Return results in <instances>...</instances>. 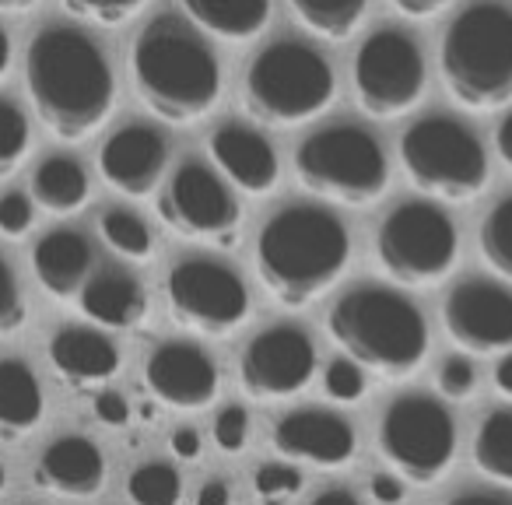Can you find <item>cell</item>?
Returning <instances> with one entry per match:
<instances>
[{
  "mask_svg": "<svg viewBox=\"0 0 512 505\" xmlns=\"http://www.w3.org/2000/svg\"><path fill=\"white\" fill-rule=\"evenodd\" d=\"M435 383L449 400H467L477 390V365L467 355H446L435 372Z\"/></svg>",
  "mask_w": 512,
  "mask_h": 505,
  "instance_id": "d590c367",
  "label": "cell"
},
{
  "mask_svg": "<svg viewBox=\"0 0 512 505\" xmlns=\"http://www.w3.org/2000/svg\"><path fill=\"white\" fill-rule=\"evenodd\" d=\"M92 183L74 155H46L32 172V200L53 214H74L85 207Z\"/></svg>",
  "mask_w": 512,
  "mask_h": 505,
  "instance_id": "484cf974",
  "label": "cell"
},
{
  "mask_svg": "<svg viewBox=\"0 0 512 505\" xmlns=\"http://www.w3.org/2000/svg\"><path fill=\"white\" fill-rule=\"evenodd\" d=\"M29 141L32 130L22 106L11 99H0V176H11L22 165V158L29 155Z\"/></svg>",
  "mask_w": 512,
  "mask_h": 505,
  "instance_id": "1f68e13d",
  "label": "cell"
},
{
  "mask_svg": "<svg viewBox=\"0 0 512 505\" xmlns=\"http://www.w3.org/2000/svg\"><path fill=\"white\" fill-rule=\"evenodd\" d=\"M197 505H232V488L225 481H207L197 491Z\"/></svg>",
  "mask_w": 512,
  "mask_h": 505,
  "instance_id": "f6af8a7d",
  "label": "cell"
},
{
  "mask_svg": "<svg viewBox=\"0 0 512 505\" xmlns=\"http://www.w3.org/2000/svg\"><path fill=\"white\" fill-rule=\"evenodd\" d=\"M127 495L134 498V505H179V498H183V477H179V470L172 463L148 460L130 470Z\"/></svg>",
  "mask_w": 512,
  "mask_h": 505,
  "instance_id": "4dcf8cb0",
  "label": "cell"
},
{
  "mask_svg": "<svg viewBox=\"0 0 512 505\" xmlns=\"http://www.w3.org/2000/svg\"><path fill=\"white\" fill-rule=\"evenodd\" d=\"M32 4H36V0H0V11H11V15H15V11H29Z\"/></svg>",
  "mask_w": 512,
  "mask_h": 505,
  "instance_id": "f907efd6",
  "label": "cell"
},
{
  "mask_svg": "<svg viewBox=\"0 0 512 505\" xmlns=\"http://www.w3.org/2000/svg\"><path fill=\"white\" fill-rule=\"evenodd\" d=\"M25 323V302L11 264L0 257V334H11Z\"/></svg>",
  "mask_w": 512,
  "mask_h": 505,
  "instance_id": "74e56055",
  "label": "cell"
},
{
  "mask_svg": "<svg viewBox=\"0 0 512 505\" xmlns=\"http://www.w3.org/2000/svg\"><path fill=\"white\" fill-rule=\"evenodd\" d=\"M439 71L463 109H502L512 102V8L477 0L449 22Z\"/></svg>",
  "mask_w": 512,
  "mask_h": 505,
  "instance_id": "5b68a950",
  "label": "cell"
},
{
  "mask_svg": "<svg viewBox=\"0 0 512 505\" xmlns=\"http://www.w3.org/2000/svg\"><path fill=\"white\" fill-rule=\"evenodd\" d=\"M99 232H102V239L127 260H148L151 249H155L148 221L130 211V207H109L99 218Z\"/></svg>",
  "mask_w": 512,
  "mask_h": 505,
  "instance_id": "f546056e",
  "label": "cell"
},
{
  "mask_svg": "<svg viewBox=\"0 0 512 505\" xmlns=\"http://www.w3.org/2000/svg\"><path fill=\"white\" fill-rule=\"evenodd\" d=\"M400 162L421 193L467 204L488 186V151L467 123L453 116H421L400 137Z\"/></svg>",
  "mask_w": 512,
  "mask_h": 505,
  "instance_id": "ba28073f",
  "label": "cell"
},
{
  "mask_svg": "<svg viewBox=\"0 0 512 505\" xmlns=\"http://www.w3.org/2000/svg\"><path fill=\"white\" fill-rule=\"evenodd\" d=\"M211 158L228 183L246 193H267L278 183V151L246 123H221L211 134Z\"/></svg>",
  "mask_w": 512,
  "mask_h": 505,
  "instance_id": "d6986e66",
  "label": "cell"
},
{
  "mask_svg": "<svg viewBox=\"0 0 512 505\" xmlns=\"http://www.w3.org/2000/svg\"><path fill=\"white\" fill-rule=\"evenodd\" d=\"M292 11L313 36L348 39L362 25L369 0H292Z\"/></svg>",
  "mask_w": 512,
  "mask_h": 505,
  "instance_id": "83f0119b",
  "label": "cell"
},
{
  "mask_svg": "<svg viewBox=\"0 0 512 505\" xmlns=\"http://www.w3.org/2000/svg\"><path fill=\"white\" fill-rule=\"evenodd\" d=\"M348 260V225L313 200L278 207L256 235V274L285 306L320 299L344 274Z\"/></svg>",
  "mask_w": 512,
  "mask_h": 505,
  "instance_id": "7a4b0ae2",
  "label": "cell"
},
{
  "mask_svg": "<svg viewBox=\"0 0 512 505\" xmlns=\"http://www.w3.org/2000/svg\"><path fill=\"white\" fill-rule=\"evenodd\" d=\"M25 85L39 120L64 141L95 134L116 102V78L102 46L67 25H50L29 43Z\"/></svg>",
  "mask_w": 512,
  "mask_h": 505,
  "instance_id": "6da1fadb",
  "label": "cell"
},
{
  "mask_svg": "<svg viewBox=\"0 0 512 505\" xmlns=\"http://www.w3.org/2000/svg\"><path fill=\"white\" fill-rule=\"evenodd\" d=\"M425 53L407 32L376 29L355 53V99L376 120L411 113L425 95Z\"/></svg>",
  "mask_w": 512,
  "mask_h": 505,
  "instance_id": "8fae6325",
  "label": "cell"
},
{
  "mask_svg": "<svg viewBox=\"0 0 512 505\" xmlns=\"http://www.w3.org/2000/svg\"><path fill=\"white\" fill-rule=\"evenodd\" d=\"M309 505H362V502H358V495L351 488H341V484H337V488L320 491Z\"/></svg>",
  "mask_w": 512,
  "mask_h": 505,
  "instance_id": "7dc6e473",
  "label": "cell"
},
{
  "mask_svg": "<svg viewBox=\"0 0 512 505\" xmlns=\"http://www.w3.org/2000/svg\"><path fill=\"white\" fill-rule=\"evenodd\" d=\"M4 484H8V470H4V463H0V491H4Z\"/></svg>",
  "mask_w": 512,
  "mask_h": 505,
  "instance_id": "816d5d0a",
  "label": "cell"
},
{
  "mask_svg": "<svg viewBox=\"0 0 512 505\" xmlns=\"http://www.w3.org/2000/svg\"><path fill=\"white\" fill-rule=\"evenodd\" d=\"M46 397L36 369L25 358H0V432L18 435L43 421Z\"/></svg>",
  "mask_w": 512,
  "mask_h": 505,
  "instance_id": "d4e9b609",
  "label": "cell"
},
{
  "mask_svg": "<svg viewBox=\"0 0 512 505\" xmlns=\"http://www.w3.org/2000/svg\"><path fill=\"white\" fill-rule=\"evenodd\" d=\"M165 295L172 316L200 334H228L249 316V288L242 274L214 257L176 260Z\"/></svg>",
  "mask_w": 512,
  "mask_h": 505,
  "instance_id": "7c38bea8",
  "label": "cell"
},
{
  "mask_svg": "<svg viewBox=\"0 0 512 505\" xmlns=\"http://www.w3.org/2000/svg\"><path fill=\"white\" fill-rule=\"evenodd\" d=\"M327 327L348 358L386 379L411 376L428 355L425 316L390 285L348 288L330 309Z\"/></svg>",
  "mask_w": 512,
  "mask_h": 505,
  "instance_id": "277c9868",
  "label": "cell"
},
{
  "mask_svg": "<svg viewBox=\"0 0 512 505\" xmlns=\"http://www.w3.org/2000/svg\"><path fill=\"white\" fill-rule=\"evenodd\" d=\"M369 491H372V498H376L379 505H397V502H404V477L400 474H372V481H369Z\"/></svg>",
  "mask_w": 512,
  "mask_h": 505,
  "instance_id": "60d3db41",
  "label": "cell"
},
{
  "mask_svg": "<svg viewBox=\"0 0 512 505\" xmlns=\"http://www.w3.org/2000/svg\"><path fill=\"white\" fill-rule=\"evenodd\" d=\"M158 214L179 235L232 242V232L239 225V200L211 165L200 158H186L165 183Z\"/></svg>",
  "mask_w": 512,
  "mask_h": 505,
  "instance_id": "4fadbf2b",
  "label": "cell"
},
{
  "mask_svg": "<svg viewBox=\"0 0 512 505\" xmlns=\"http://www.w3.org/2000/svg\"><path fill=\"white\" fill-rule=\"evenodd\" d=\"M144 383L162 404L197 411L211 404L218 393V365L200 344L165 341L144 362Z\"/></svg>",
  "mask_w": 512,
  "mask_h": 505,
  "instance_id": "2e32d148",
  "label": "cell"
},
{
  "mask_svg": "<svg viewBox=\"0 0 512 505\" xmlns=\"http://www.w3.org/2000/svg\"><path fill=\"white\" fill-rule=\"evenodd\" d=\"M379 453L393 474L435 484L456 460V421L432 393H400L379 418Z\"/></svg>",
  "mask_w": 512,
  "mask_h": 505,
  "instance_id": "30bf717a",
  "label": "cell"
},
{
  "mask_svg": "<svg viewBox=\"0 0 512 505\" xmlns=\"http://www.w3.org/2000/svg\"><path fill=\"white\" fill-rule=\"evenodd\" d=\"M337 78L320 50L299 39H278L256 53L242 81L249 116L271 127H295L334 102Z\"/></svg>",
  "mask_w": 512,
  "mask_h": 505,
  "instance_id": "8992f818",
  "label": "cell"
},
{
  "mask_svg": "<svg viewBox=\"0 0 512 505\" xmlns=\"http://www.w3.org/2000/svg\"><path fill=\"white\" fill-rule=\"evenodd\" d=\"M130 74L144 106L165 123H193L221 95V64L193 25L158 15L130 50Z\"/></svg>",
  "mask_w": 512,
  "mask_h": 505,
  "instance_id": "3957f363",
  "label": "cell"
},
{
  "mask_svg": "<svg viewBox=\"0 0 512 505\" xmlns=\"http://www.w3.org/2000/svg\"><path fill=\"white\" fill-rule=\"evenodd\" d=\"M446 4L449 0H393V8L407 18H432V15H439Z\"/></svg>",
  "mask_w": 512,
  "mask_h": 505,
  "instance_id": "ee69618b",
  "label": "cell"
},
{
  "mask_svg": "<svg viewBox=\"0 0 512 505\" xmlns=\"http://www.w3.org/2000/svg\"><path fill=\"white\" fill-rule=\"evenodd\" d=\"M169 144L151 123H127L99 151V172L113 190L127 197H148L165 176Z\"/></svg>",
  "mask_w": 512,
  "mask_h": 505,
  "instance_id": "e0dca14e",
  "label": "cell"
},
{
  "mask_svg": "<svg viewBox=\"0 0 512 505\" xmlns=\"http://www.w3.org/2000/svg\"><path fill=\"white\" fill-rule=\"evenodd\" d=\"M148 0H64V8L71 15L85 18L95 25H120L127 18H134Z\"/></svg>",
  "mask_w": 512,
  "mask_h": 505,
  "instance_id": "e575fe53",
  "label": "cell"
},
{
  "mask_svg": "<svg viewBox=\"0 0 512 505\" xmlns=\"http://www.w3.org/2000/svg\"><path fill=\"white\" fill-rule=\"evenodd\" d=\"M253 488L264 505H285L302 491V470L292 463H264V467H256Z\"/></svg>",
  "mask_w": 512,
  "mask_h": 505,
  "instance_id": "d6a6232c",
  "label": "cell"
},
{
  "mask_svg": "<svg viewBox=\"0 0 512 505\" xmlns=\"http://www.w3.org/2000/svg\"><path fill=\"white\" fill-rule=\"evenodd\" d=\"M92 414L102 425L123 428L130 421V400L116 390H102V393H95V400H92Z\"/></svg>",
  "mask_w": 512,
  "mask_h": 505,
  "instance_id": "ab89813d",
  "label": "cell"
},
{
  "mask_svg": "<svg viewBox=\"0 0 512 505\" xmlns=\"http://www.w3.org/2000/svg\"><path fill=\"white\" fill-rule=\"evenodd\" d=\"M50 362L57 372L74 386H95L106 383L120 369V348L113 337H106L95 327H60L50 341Z\"/></svg>",
  "mask_w": 512,
  "mask_h": 505,
  "instance_id": "7402d4cb",
  "label": "cell"
},
{
  "mask_svg": "<svg viewBox=\"0 0 512 505\" xmlns=\"http://www.w3.org/2000/svg\"><path fill=\"white\" fill-rule=\"evenodd\" d=\"M295 176L316 197L365 207L390 186V162L372 130L358 123H330L295 148Z\"/></svg>",
  "mask_w": 512,
  "mask_h": 505,
  "instance_id": "52a82bcc",
  "label": "cell"
},
{
  "mask_svg": "<svg viewBox=\"0 0 512 505\" xmlns=\"http://www.w3.org/2000/svg\"><path fill=\"white\" fill-rule=\"evenodd\" d=\"M446 334L470 355L512 351V288L488 278H463L442 302Z\"/></svg>",
  "mask_w": 512,
  "mask_h": 505,
  "instance_id": "9a60e30c",
  "label": "cell"
},
{
  "mask_svg": "<svg viewBox=\"0 0 512 505\" xmlns=\"http://www.w3.org/2000/svg\"><path fill=\"white\" fill-rule=\"evenodd\" d=\"M316 376V344L299 323L264 327L242 348L239 379L249 397L278 400L295 397Z\"/></svg>",
  "mask_w": 512,
  "mask_h": 505,
  "instance_id": "5bb4252c",
  "label": "cell"
},
{
  "mask_svg": "<svg viewBox=\"0 0 512 505\" xmlns=\"http://www.w3.org/2000/svg\"><path fill=\"white\" fill-rule=\"evenodd\" d=\"M169 446H172V453H176L179 460H197L200 449H204V439H200V432L193 425H183V428H176V432H172Z\"/></svg>",
  "mask_w": 512,
  "mask_h": 505,
  "instance_id": "b9f144b4",
  "label": "cell"
},
{
  "mask_svg": "<svg viewBox=\"0 0 512 505\" xmlns=\"http://www.w3.org/2000/svg\"><path fill=\"white\" fill-rule=\"evenodd\" d=\"M36 221V200L32 193L25 190H8L0 197V232L8 235V239H18L25 235Z\"/></svg>",
  "mask_w": 512,
  "mask_h": 505,
  "instance_id": "8d00e7d4",
  "label": "cell"
},
{
  "mask_svg": "<svg viewBox=\"0 0 512 505\" xmlns=\"http://www.w3.org/2000/svg\"><path fill=\"white\" fill-rule=\"evenodd\" d=\"M11 57H15V50H11V36H8V32H4V29H0V78L8 74Z\"/></svg>",
  "mask_w": 512,
  "mask_h": 505,
  "instance_id": "681fc988",
  "label": "cell"
},
{
  "mask_svg": "<svg viewBox=\"0 0 512 505\" xmlns=\"http://www.w3.org/2000/svg\"><path fill=\"white\" fill-rule=\"evenodd\" d=\"M39 484L71 498H88L106 481V456L85 435H60L43 449L36 467Z\"/></svg>",
  "mask_w": 512,
  "mask_h": 505,
  "instance_id": "44dd1931",
  "label": "cell"
},
{
  "mask_svg": "<svg viewBox=\"0 0 512 505\" xmlns=\"http://www.w3.org/2000/svg\"><path fill=\"white\" fill-rule=\"evenodd\" d=\"M274 446L288 460L344 467L355 456L358 435L344 414L327 411V407H295L274 425Z\"/></svg>",
  "mask_w": 512,
  "mask_h": 505,
  "instance_id": "ac0fdd59",
  "label": "cell"
},
{
  "mask_svg": "<svg viewBox=\"0 0 512 505\" xmlns=\"http://www.w3.org/2000/svg\"><path fill=\"white\" fill-rule=\"evenodd\" d=\"M214 439L225 453H239L249 439V411L242 404H228L214 418Z\"/></svg>",
  "mask_w": 512,
  "mask_h": 505,
  "instance_id": "f35d334b",
  "label": "cell"
},
{
  "mask_svg": "<svg viewBox=\"0 0 512 505\" xmlns=\"http://www.w3.org/2000/svg\"><path fill=\"white\" fill-rule=\"evenodd\" d=\"M95 249L88 235L74 228H53L32 249V271L36 281L57 299H78L81 288L92 278Z\"/></svg>",
  "mask_w": 512,
  "mask_h": 505,
  "instance_id": "ffe728a7",
  "label": "cell"
},
{
  "mask_svg": "<svg viewBox=\"0 0 512 505\" xmlns=\"http://www.w3.org/2000/svg\"><path fill=\"white\" fill-rule=\"evenodd\" d=\"M474 463L484 477L512 484V407H495L474 432Z\"/></svg>",
  "mask_w": 512,
  "mask_h": 505,
  "instance_id": "4316f807",
  "label": "cell"
},
{
  "mask_svg": "<svg viewBox=\"0 0 512 505\" xmlns=\"http://www.w3.org/2000/svg\"><path fill=\"white\" fill-rule=\"evenodd\" d=\"M477 246H481V257L498 278L512 281V193L502 197L481 221V232H477Z\"/></svg>",
  "mask_w": 512,
  "mask_h": 505,
  "instance_id": "f1b7e54d",
  "label": "cell"
},
{
  "mask_svg": "<svg viewBox=\"0 0 512 505\" xmlns=\"http://www.w3.org/2000/svg\"><path fill=\"white\" fill-rule=\"evenodd\" d=\"M365 386H369L365 369L348 355L334 358V362L327 365V372H323V390H327V397L337 400V404H355V400H362Z\"/></svg>",
  "mask_w": 512,
  "mask_h": 505,
  "instance_id": "836d02e7",
  "label": "cell"
},
{
  "mask_svg": "<svg viewBox=\"0 0 512 505\" xmlns=\"http://www.w3.org/2000/svg\"><path fill=\"white\" fill-rule=\"evenodd\" d=\"M491 379H495V390L502 393V397H512V351H505V355L498 358Z\"/></svg>",
  "mask_w": 512,
  "mask_h": 505,
  "instance_id": "c3c4849f",
  "label": "cell"
},
{
  "mask_svg": "<svg viewBox=\"0 0 512 505\" xmlns=\"http://www.w3.org/2000/svg\"><path fill=\"white\" fill-rule=\"evenodd\" d=\"M446 505H512L509 495L502 491H488V488H467V491H456Z\"/></svg>",
  "mask_w": 512,
  "mask_h": 505,
  "instance_id": "7bdbcfd3",
  "label": "cell"
},
{
  "mask_svg": "<svg viewBox=\"0 0 512 505\" xmlns=\"http://www.w3.org/2000/svg\"><path fill=\"white\" fill-rule=\"evenodd\" d=\"M81 313L106 330H134L148 313V292L130 271L106 267L78 295Z\"/></svg>",
  "mask_w": 512,
  "mask_h": 505,
  "instance_id": "603a6c76",
  "label": "cell"
},
{
  "mask_svg": "<svg viewBox=\"0 0 512 505\" xmlns=\"http://www.w3.org/2000/svg\"><path fill=\"white\" fill-rule=\"evenodd\" d=\"M376 257L407 288L439 285L460 257L456 225L432 200H400L376 228Z\"/></svg>",
  "mask_w": 512,
  "mask_h": 505,
  "instance_id": "9c48e42d",
  "label": "cell"
},
{
  "mask_svg": "<svg viewBox=\"0 0 512 505\" xmlns=\"http://www.w3.org/2000/svg\"><path fill=\"white\" fill-rule=\"evenodd\" d=\"M495 151H498V158L512 169V113H505L502 123L495 127Z\"/></svg>",
  "mask_w": 512,
  "mask_h": 505,
  "instance_id": "bcb514c9",
  "label": "cell"
},
{
  "mask_svg": "<svg viewBox=\"0 0 512 505\" xmlns=\"http://www.w3.org/2000/svg\"><path fill=\"white\" fill-rule=\"evenodd\" d=\"M179 4L197 29L225 43L256 39L271 22V0H179Z\"/></svg>",
  "mask_w": 512,
  "mask_h": 505,
  "instance_id": "cb8c5ba5",
  "label": "cell"
}]
</instances>
